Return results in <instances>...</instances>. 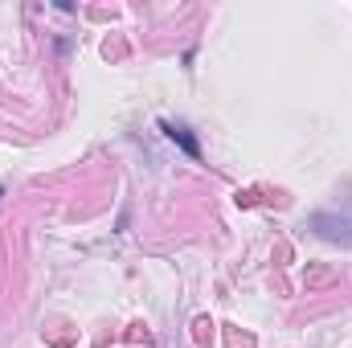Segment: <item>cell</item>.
<instances>
[{
	"label": "cell",
	"mask_w": 352,
	"mask_h": 348,
	"mask_svg": "<svg viewBox=\"0 0 352 348\" xmlns=\"http://www.w3.org/2000/svg\"><path fill=\"white\" fill-rule=\"evenodd\" d=\"M160 127H164V135H168L173 144H180L192 160H201V148H197V140L188 135V127H180V123H160Z\"/></svg>",
	"instance_id": "cell-1"
}]
</instances>
